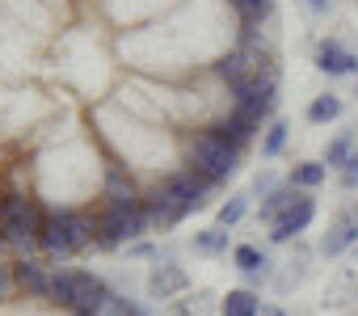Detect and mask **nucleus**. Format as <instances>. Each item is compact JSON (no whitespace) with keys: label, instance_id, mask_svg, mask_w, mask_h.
I'll list each match as a JSON object with an SVG mask.
<instances>
[{"label":"nucleus","instance_id":"nucleus-21","mask_svg":"<svg viewBox=\"0 0 358 316\" xmlns=\"http://www.w3.org/2000/svg\"><path fill=\"white\" fill-rule=\"evenodd\" d=\"M194 249L211 253V257L228 253V228H203V232H194Z\"/></svg>","mask_w":358,"mask_h":316},{"label":"nucleus","instance_id":"nucleus-32","mask_svg":"<svg viewBox=\"0 0 358 316\" xmlns=\"http://www.w3.org/2000/svg\"><path fill=\"white\" fill-rule=\"evenodd\" d=\"M5 245H9V240H5V232H0V249H5Z\"/></svg>","mask_w":358,"mask_h":316},{"label":"nucleus","instance_id":"nucleus-6","mask_svg":"<svg viewBox=\"0 0 358 316\" xmlns=\"http://www.w3.org/2000/svg\"><path fill=\"white\" fill-rule=\"evenodd\" d=\"M143 211H148V224L152 228H173V224H182L190 211H186V203L177 199L164 182L160 186H152L148 194H143Z\"/></svg>","mask_w":358,"mask_h":316},{"label":"nucleus","instance_id":"nucleus-1","mask_svg":"<svg viewBox=\"0 0 358 316\" xmlns=\"http://www.w3.org/2000/svg\"><path fill=\"white\" fill-rule=\"evenodd\" d=\"M114 291L89 270H55L51 274V303L72 316H106Z\"/></svg>","mask_w":358,"mask_h":316},{"label":"nucleus","instance_id":"nucleus-16","mask_svg":"<svg viewBox=\"0 0 358 316\" xmlns=\"http://www.w3.org/2000/svg\"><path fill=\"white\" fill-rule=\"evenodd\" d=\"M220 316H262V299H257V291H249V287L228 291V295L220 299Z\"/></svg>","mask_w":358,"mask_h":316},{"label":"nucleus","instance_id":"nucleus-31","mask_svg":"<svg viewBox=\"0 0 358 316\" xmlns=\"http://www.w3.org/2000/svg\"><path fill=\"white\" fill-rule=\"evenodd\" d=\"M0 295H5V270H0Z\"/></svg>","mask_w":358,"mask_h":316},{"label":"nucleus","instance_id":"nucleus-2","mask_svg":"<svg viewBox=\"0 0 358 316\" xmlns=\"http://www.w3.org/2000/svg\"><path fill=\"white\" fill-rule=\"evenodd\" d=\"M89 245H93V215L72 211V207L47 215V228H43V236H38V249H43V253H51V257H72V253H80V249H89Z\"/></svg>","mask_w":358,"mask_h":316},{"label":"nucleus","instance_id":"nucleus-24","mask_svg":"<svg viewBox=\"0 0 358 316\" xmlns=\"http://www.w3.org/2000/svg\"><path fill=\"white\" fill-rule=\"evenodd\" d=\"M215 295H207V291H199L194 299H182V303H177V316H211V303Z\"/></svg>","mask_w":358,"mask_h":316},{"label":"nucleus","instance_id":"nucleus-23","mask_svg":"<svg viewBox=\"0 0 358 316\" xmlns=\"http://www.w3.org/2000/svg\"><path fill=\"white\" fill-rule=\"evenodd\" d=\"M337 114H341V97H333V93H324L308 106V122H333Z\"/></svg>","mask_w":358,"mask_h":316},{"label":"nucleus","instance_id":"nucleus-28","mask_svg":"<svg viewBox=\"0 0 358 316\" xmlns=\"http://www.w3.org/2000/svg\"><path fill=\"white\" fill-rule=\"evenodd\" d=\"M303 5H308L312 13H329V0H303Z\"/></svg>","mask_w":358,"mask_h":316},{"label":"nucleus","instance_id":"nucleus-19","mask_svg":"<svg viewBox=\"0 0 358 316\" xmlns=\"http://www.w3.org/2000/svg\"><path fill=\"white\" fill-rule=\"evenodd\" d=\"M324 173H329V169H324L320 161H303V165L291 169V186H295V190H316V186L324 182Z\"/></svg>","mask_w":358,"mask_h":316},{"label":"nucleus","instance_id":"nucleus-25","mask_svg":"<svg viewBox=\"0 0 358 316\" xmlns=\"http://www.w3.org/2000/svg\"><path fill=\"white\" fill-rule=\"evenodd\" d=\"M232 5L241 9V17H245V22H262V17H270L274 0H232Z\"/></svg>","mask_w":358,"mask_h":316},{"label":"nucleus","instance_id":"nucleus-3","mask_svg":"<svg viewBox=\"0 0 358 316\" xmlns=\"http://www.w3.org/2000/svg\"><path fill=\"white\" fill-rule=\"evenodd\" d=\"M47 215L51 211H43L38 199H26V194H5L0 199V232H5V240L17 245V249H38Z\"/></svg>","mask_w":358,"mask_h":316},{"label":"nucleus","instance_id":"nucleus-22","mask_svg":"<svg viewBox=\"0 0 358 316\" xmlns=\"http://www.w3.org/2000/svg\"><path fill=\"white\" fill-rule=\"evenodd\" d=\"M287 135H291L287 118H274V122L266 127V139H262V156H278V152L287 148Z\"/></svg>","mask_w":358,"mask_h":316},{"label":"nucleus","instance_id":"nucleus-11","mask_svg":"<svg viewBox=\"0 0 358 316\" xmlns=\"http://www.w3.org/2000/svg\"><path fill=\"white\" fill-rule=\"evenodd\" d=\"M186 287H190V274H186L182 266H173V261L156 266L152 278H148V295H152V299H173V295H182Z\"/></svg>","mask_w":358,"mask_h":316},{"label":"nucleus","instance_id":"nucleus-30","mask_svg":"<svg viewBox=\"0 0 358 316\" xmlns=\"http://www.w3.org/2000/svg\"><path fill=\"white\" fill-rule=\"evenodd\" d=\"M262 316H282V308H266V312H262Z\"/></svg>","mask_w":358,"mask_h":316},{"label":"nucleus","instance_id":"nucleus-15","mask_svg":"<svg viewBox=\"0 0 358 316\" xmlns=\"http://www.w3.org/2000/svg\"><path fill=\"white\" fill-rule=\"evenodd\" d=\"M295 199H299V190H295L291 182H287V186H278V190H270V194H266V203H262V211H257V220L274 228V224L282 220V211H287Z\"/></svg>","mask_w":358,"mask_h":316},{"label":"nucleus","instance_id":"nucleus-7","mask_svg":"<svg viewBox=\"0 0 358 316\" xmlns=\"http://www.w3.org/2000/svg\"><path fill=\"white\" fill-rule=\"evenodd\" d=\"M312 220H316V199H312V194H299V199L282 211V220L270 228V240H274V245H287V240H295Z\"/></svg>","mask_w":358,"mask_h":316},{"label":"nucleus","instance_id":"nucleus-10","mask_svg":"<svg viewBox=\"0 0 358 316\" xmlns=\"http://www.w3.org/2000/svg\"><path fill=\"white\" fill-rule=\"evenodd\" d=\"M101 207H127V211H135V207H143V190L122 173V169H110V178H106V190H101Z\"/></svg>","mask_w":358,"mask_h":316},{"label":"nucleus","instance_id":"nucleus-5","mask_svg":"<svg viewBox=\"0 0 358 316\" xmlns=\"http://www.w3.org/2000/svg\"><path fill=\"white\" fill-rule=\"evenodd\" d=\"M148 228L152 224H148L143 207H135V211H127V207H101L97 220H93V245L110 253V249H118L127 240H139Z\"/></svg>","mask_w":358,"mask_h":316},{"label":"nucleus","instance_id":"nucleus-27","mask_svg":"<svg viewBox=\"0 0 358 316\" xmlns=\"http://www.w3.org/2000/svg\"><path fill=\"white\" fill-rule=\"evenodd\" d=\"M341 182H345V186H358V152L345 161V178H341Z\"/></svg>","mask_w":358,"mask_h":316},{"label":"nucleus","instance_id":"nucleus-8","mask_svg":"<svg viewBox=\"0 0 358 316\" xmlns=\"http://www.w3.org/2000/svg\"><path fill=\"white\" fill-rule=\"evenodd\" d=\"M9 278H13V287H17L26 299H47V303H51V274H47L38 261H30V257L13 261V266H9Z\"/></svg>","mask_w":358,"mask_h":316},{"label":"nucleus","instance_id":"nucleus-20","mask_svg":"<svg viewBox=\"0 0 358 316\" xmlns=\"http://www.w3.org/2000/svg\"><path fill=\"white\" fill-rule=\"evenodd\" d=\"M249 215V194H232L220 211H215V228H236Z\"/></svg>","mask_w":358,"mask_h":316},{"label":"nucleus","instance_id":"nucleus-17","mask_svg":"<svg viewBox=\"0 0 358 316\" xmlns=\"http://www.w3.org/2000/svg\"><path fill=\"white\" fill-rule=\"evenodd\" d=\"M232 261H236V270H241L245 278H249V274H266V266H270L257 245H236V249H232Z\"/></svg>","mask_w":358,"mask_h":316},{"label":"nucleus","instance_id":"nucleus-12","mask_svg":"<svg viewBox=\"0 0 358 316\" xmlns=\"http://www.w3.org/2000/svg\"><path fill=\"white\" fill-rule=\"evenodd\" d=\"M354 240H358V220L345 211V215H337V220L329 224V232L320 236V253H324V257H341L345 249H354Z\"/></svg>","mask_w":358,"mask_h":316},{"label":"nucleus","instance_id":"nucleus-4","mask_svg":"<svg viewBox=\"0 0 358 316\" xmlns=\"http://www.w3.org/2000/svg\"><path fill=\"white\" fill-rule=\"evenodd\" d=\"M186 165H190V169H199L211 186H220V182H228V178L236 173L241 152H236L228 139H220L215 131H203V135H194V143H190Z\"/></svg>","mask_w":358,"mask_h":316},{"label":"nucleus","instance_id":"nucleus-14","mask_svg":"<svg viewBox=\"0 0 358 316\" xmlns=\"http://www.w3.org/2000/svg\"><path fill=\"white\" fill-rule=\"evenodd\" d=\"M215 72H220V80H228V89L236 93V89H245V85H249L253 64H249V55H245V51H232V55H224V59L215 64Z\"/></svg>","mask_w":358,"mask_h":316},{"label":"nucleus","instance_id":"nucleus-26","mask_svg":"<svg viewBox=\"0 0 358 316\" xmlns=\"http://www.w3.org/2000/svg\"><path fill=\"white\" fill-rule=\"evenodd\" d=\"M106 316H148L139 303H131V299H122V295H114L110 299V308H106Z\"/></svg>","mask_w":358,"mask_h":316},{"label":"nucleus","instance_id":"nucleus-29","mask_svg":"<svg viewBox=\"0 0 358 316\" xmlns=\"http://www.w3.org/2000/svg\"><path fill=\"white\" fill-rule=\"evenodd\" d=\"M131 253H135V257H156V249H152V245H135Z\"/></svg>","mask_w":358,"mask_h":316},{"label":"nucleus","instance_id":"nucleus-13","mask_svg":"<svg viewBox=\"0 0 358 316\" xmlns=\"http://www.w3.org/2000/svg\"><path fill=\"white\" fill-rule=\"evenodd\" d=\"M316 68H320L324 76H350V72H358V55L329 38V43L316 47Z\"/></svg>","mask_w":358,"mask_h":316},{"label":"nucleus","instance_id":"nucleus-9","mask_svg":"<svg viewBox=\"0 0 358 316\" xmlns=\"http://www.w3.org/2000/svg\"><path fill=\"white\" fill-rule=\"evenodd\" d=\"M164 186L186 203V211H199V207L207 203V190H211V182H207L199 169H190V165H186V169H177V173H169Z\"/></svg>","mask_w":358,"mask_h":316},{"label":"nucleus","instance_id":"nucleus-18","mask_svg":"<svg viewBox=\"0 0 358 316\" xmlns=\"http://www.w3.org/2000/svg\"><path fill=\"white\" fill-rule=\"evenodd\" d=\"M350 156H354V131H341V135L324 148V165H329V169H345Z\"/></svg>","mask_w":358,"mask_h":316}]
</instances>
